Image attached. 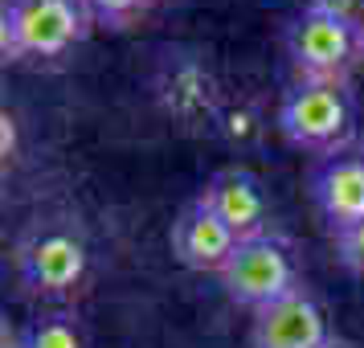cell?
I'll use <instances>...</instances> for the list:
<instances>
[{
	"label": "cell",
	"mask_w": 364,
	"mask_h": 348,
	"mask_svg": "<svg viewBox=\"0 0 364 348\" xmlns=\"http://www.w3.org/2000/svg\"><path fill=\"white\" fill-rule=\"evenodd\" d=\"M9 263H13L21 295L37 299V303H66L82 291L86 275H90L86 226L66 209H46L21 226Z\"/></svg>",
	"instance_id": "cell-1"
},
{
	"label": "cell",
	"mask_w": 364,
	"mask_h": 348,
	"mask_svg": "<svg viewBox=\"0 0 364 348\" xmlns=\"http://www.w3.org/2000/svg\"><path fill=\"white\" fill-rule=\"evenodd\" d=\"M282 53L299 83H344L360 70L364 29L328 0L303 4L282 29Z\"/></svg>",
	"instance_id": "cell-2"
},
{
	"label": "cell",
	"mask_w": 364,
	"mask_h": 348,
	"mask_svg": "<svg viewBox=\"0 0 364 348\" xmlns=\"http://www.w3.org/2000/svg\"><path fill=\"white\" fill-rule=\"evenodd\" d=\"M274 127L295 152L340 156L356 135V102L344 83H291L274 107Z\"/></svg>",
	"instance_id": "cell-3"
},
{
	"label": "cell",
	"mask_w": 364,
	"mask_h": 348,
	"mask_svg": "<svg viewBox=\"0 0 364 348\" xmlns=\"http://www.w3.org/2000/svg\"><path fill=\"white\" fill-rule=\"evenodd\" d=\"M95 21L82 0H4L0 4V58L53 62L82 46Z\"/></svg>",
	"instance_id": "cell-4"
},
{
	"label": "cell",
	"mask_w": 364,
	"mask_h": 348,
	"mask_svg": "<svg viewBox=\"0 0 364 348\" xmlns=\"http://www.w3.org/2000/svg\"><path fill=\"white\" fill-rule=\"evenodd\" d=\"M151 99L181 132H213L230 95L217 78L209 53L193 50V46H172L156 58Z\"/></svg>",
	"instance_id": "cell-5"
},
{
	"label": "cell",
	"mask_w": 364,
	"mask_h": 348,
	"mask_svg": "<svg viewBox=\"0 0 364 348\" xmlns=\"http://www.w3.org/2000/svg\"><path fill=\"white\" fill-rule=\"evenodd\" d=\"M217 279H221L225 299L237 303V307H246L250 315L303 287L295 246L274 230L262 233V238H250V242H237L230 266Z\"/></svg>",
	"instance_id": "cell-6"
},
{
	"label": "cell",
	"mask_w": 364,
	"mask_h": 348,
	"mask_svg": "<svg viewBox=\"0 0 364 348\" xmlns=\"http://www.w3.org/2000/svg\"><path fill=\"white\" fill-rule=\"evenodd\" d=\"M331 340L328 312L307 287L250 315V348H328Z\"/></svg>",
	"instance_id": "cell-7"
},
{
	"label": "cell",
	"mask_w": 364,
	"mask_h": 348,
	"mask_svg": "<svg viewBox=\"0 0 364 348\" xmlns=\"http://www.w3.org/2000/svg\"><path fill=\"white\" fill-rule=\"evenodd\" d=\"M197 197L225 221V230L237 242H250V238L270 233V197H266L262 181L250 168H242V164L217 168Z\"/></svg>",
	"instance_id": "cell-8"
},
{
	"label": "cell",
	"mask_w": 364,
	"mask_h": 348,
	"mask_svg": "<svg viewBox=\"0 0 364 348\" xmlns=\"http://www.w3.org/2000/svg\"><path fill=\"white\" fill-rule=\"evenodd\" d=\"M168 246H172V258H176L184 270L221 275V270L230 266L233 250H237V238H233V233L225 230V221L197 197L176 213L172 233H168Z\"/></svg>",
	"instance_id": "cell-9"
},
{
	"label": "cell",
	"mask_w": 364,
	"mask_h": 348,
	"mask_svg": "<svg viewBox=\"0 0 364 348\" xmlns=\"http://www.w3.org/2000/svg\"><path fill=\"white\" fill-rule=\"evenodd\" d=\"M311 205L331 233L364 221V152H340L315 164Z\"/></svg>",
	"instance_id": "cell-10"
},
{
	"label": "cell",
	"mask_w": 364,
	"mask_h": 348,
	"mask_svg": "<svg viewBox=\"0 0 364 348\" xmlns=\"http://www.w3.org/2000/svg\"><path fill=\"white\" fill-rule=\"evenodd\" d=\"M25 348H90L82 320L66 307H41L25 320Z\"/></svg>",
	"instance_id": "cell-11"
},
{
	"label": "cell",
	"mask_w": 364,
	"mask_h": 348,
	"mask_svg": "<svg viewBox=\"0 0 364 348\" xmlns=\"http://www.w3.org/2000/svg\"><path fill=\"white\" fill-rule=\"evenodd\" d=\"M213 135H221V139L237 152L254 148L266 135V115H262V107H258V99H250V95H237V99H233L230 95L225 107H221V115H217Z\"/></svg>",
	"instance_id": "cell-12"
},
{
	"label": "cell",
	"mask_w": 364,
	"mask_h": 348,
	"mask_svg": "<svg viewBox=\"0 0 364 348\" xmlns=\"http://www.w3.org/2000/svg\"><path fill=\"white\" fill-rule=\"evenodd\" d=\"M90 21L99 25V29H132L139 25V17H148V9L156 0H82Z\"/></svg>",
	"instance_id": "cell-13"
},
{
	"label": "cell",
	"mask_w": 364,
	"mask_h": 348,
	"mask_svg": "<svg viewBox=\"0 0 364 348\" xmlns=\"http://www.w3.org/2000/svg\"><path fill=\"white\" fill-rule=\"evenodd\" d=\"M331 242H336L340 266H344L348 275L364 279V221H356V226H348V230H340V233H331Z\"/></svg>",
	"instance_id": "cell-14"
},
{
	"label": "cell",
	"mask_w": 364,
	"mask_h": 348,
	"mask_svg": "<svg viewBox=\"0 0 364 348\" xmlns=\"http://www.w3.org/2000/svg\"><path fill=\"white\" fill-rule=\"evenodd\" d=\"M17 132H21V127H17V115L4 107V115H0V135H4V139H0V152H4V172H9V168L21 160V139H17Z\"/></svg>",
	"instance_id": "cell-15"
},
{
	"label": "cell",
	"mask_w": 364,
	"mask_h": 348,
	"mask_svg": "<svg viewBox=\"0 0 364 348\" xmlns=\"http://www.w3.org/2000/svg\"><path fill=\"white\" fill-rule=\"evenodd\" d=\"M0 348H25V324L4 320V324H0Z\"/></svg>",
	"instance_id": "cell-16"
},
{
	"label": "cell",
	"mask_w": 364,
	"mask_h": 348,
	"mask_svg": "<svg viewBox=\"0 0 364 348\" xmlns=\"http://www.w3.org/2000/svg\"><path fill=\"white\" fill-rule=\"evenodd\" d=\"M328 348H352V344H344V340H331V344Z\"/></svg>",
	"instance_id": "cell-17"
},
{
	"label": "cell",
	"mask_w": 364,
	"mask_h": 348,
	"mask_svg": "<svg viewBox=\"0 0 364 348\" xmlns=\"http://www.w3.org/2000/svg\"><path fill=\"white\" fill-rule=\"evenodd\" d=\"M360 70H364V58H360Z\"/></svg>",
	"instance_id": "cell-18"
}]
</instances>
